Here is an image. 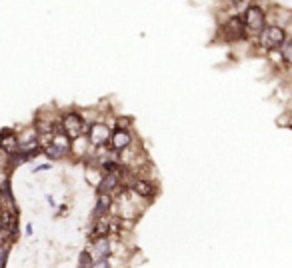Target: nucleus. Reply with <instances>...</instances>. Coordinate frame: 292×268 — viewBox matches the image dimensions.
<instances>
[{"instance_id": "2", "label": "nucleus", "mask_w": 292, "mask_h": 268, "mask_svg": "<svg viewBox=\"0 0 292 268\" xmlns=\"http://www.w3.org/2000/svg\"><path fill=\"white\" fill-rule=\"evenodd\" d=\"M260 44L268 50H274L284 44V30L278 26H268L260 32Z\"/></svg>"}, {"instance_id": "8", "label": "nucleus", "mask_w": 292, "mask_h": 268, "mask_svg": "<svg viewBox=\"0 0 292 268\" xmlns=\"http://www.w3.org/2000/svg\"><path fill=\"white\" fill-rule=\"evenodd\" d=\"M0 147L4 148L6 152H10V154L20 152V144H18V140H16V134H14L10 128L2 130V134H0Z\"/></svg>"}, {"instance_id": "19", "label": "nucleus", "mask_w": 292, "mask_h": 268, "mask_svg": "<svg viewBox=\"0 0 292 268\" xmlns=\"http://www.w3.org/2000/svg\"><path fill=\"white\" fill-rule=\"evenodd\" d=\"M0 194H2V190H0Z\"/></svg>"}, {"instance_id": "9", "label": "nucleus", "mask_w": 292, "mask_h": 268, "mask_svg": "<svg viewBox=\"0 0 292 268\" xmlns=\"http://www.w3.org/2000/svg\"><path fill=\"white\" fill-rule=\"evenodd\" d=\"M130 142H132V138L126 130H122V128L114 130V134H112V148L114 150H124L126 147H130Z\"/></svg>"}, {"instance_id": "1", "label": "nucleus", "mask_w": 292, "mask_h": 268, "mask_svg": "<svg viewBox=\"0 0 292 268\" xmlns=\"http://www.w3.org/2000/svg\"><path fill=\"white\" fill-rule=\"evenodd\" d=\"M68 150H70V138L66 136V132H64L62 128L52 130L50 138L44 142V152L48 154L50 158L58 160V158L66 156V152H68Z\"/></svg>"}, {"instance_id": "14", "label": "nucleus", "mask_w": 292, "mask_h": 268, "mask_svg": "<svg viewBox=\"0 0 292 268\" xmlns=\"http://www.w3.org/2000/svg\"><path fill=\"white\" fill-rule=\"evenodd\" d=\"M20 152L25 154L26 158H28V156H32V154H36V152H38V140H36V138L26 140L25 144H20Z\"/></svg>"}, {"instance_id": "13", "label": "nucleus", "mask_w": 292, "mask_h": 268, "mask_svg": "<svg viewBox=\"0 0 292 268\" xmlns=\"http://www.w3.org/2000/svg\"><path fill=\"white\" fill-rule=\"evenodd\" d=\"M116 184H118V174H116V170H114V172H110V174H106V176H104V180L100 182V186H98V188H100V192H108V190H112Z\"/></svg>"}, {"instance_id": "18", "label": "nucleus", "mask_w": 292, "mask_h": 268, "mask_svg": "<svg viewBox=\"0 0 292 268\" xmlns=\"http://www.w3.org/2000/svg\"><path fill=\"white\" fill-rule=\"evenodd\" d=\"M232 2H234L236 8H248V2H250V0H232Z\"/></svg>"}, {"instance_id": "16", "label": "nucleus", "mask_w": 292, "mask_h": 268, "mask_svg": "<svg viewBox=\"0 0 292 268\" xmlns=\"http://www.w3.org/2000/svg\"><path fill=\"white\" fill-rule=\"evenodd\" d=\"M282 56H284V60H286V62H292V40L282 46Z\"/></svg>"}, {"instance_id": "17", "label": "nucleus", "mask_w": 292, "mask_h": 268, "mask_svg": "<svg viewBox=\"0 0 292 268\" xmlns=\"http://www.w3.org/2000/svg\"><path fill=\"white\" fill-rule=\"evenodd\" d=\"M78 262H80V266H90L92 264V254L90 252H82Z\"/></svg>"}, {"instance_id": "7", "label": "nucleus", "mask_w": 292, "mask_h": 268, "mask_svg": "<svg viewBox=\"0 0 292 268\" xmlns=\"http://www.w3.org/2000/svg\"><path fill=\"white\" fill-rule=\"evenodd\" d=\"M88 136H90V142H92L94 147H102V144L108 142L110 130H108V126H104V124H94V126L88 130Z\"/></svg>"}, {"instance_id": "4", "label": "nucleus", "mask_w": 292, "mask_h": 268, "mask_svg": "<svg viewBox=\"0 0 292 268\" xmlns=\"http://www.w3.org/2000/svg\"><path fill=\"white\" fill-rule=\"evenodd\" d=\"M16 222H18V216H16V210H14L12 202H10V206L2 208V212H0V234L2 236H14Z\"/></svg>"}, {"instance_id": "3", "label": "nucleus", "mask_w": 292, "mask_h": 268, "mask_svg": "<svg viewBox=\"0 0 292 268\" xmlns=\"http://www.w3.org/2000/svg\"><path fill=\"white\" fill-rule=\"evenodd\" d=\"M244 26L254 32V34H260L262 28H264V12L258 8V6H248L246 12H244Z\"/></svg>"}, {"instance_id": "15", "label": "nucleus", "mask_w": 292, "mask_h": 268, "mask_svg": "<svg viewBox=\"0 0 292 268\" xmlns=\"http://www.w3.org/2000/svg\"><path fill=\"white\" fill-rule=\"evenodd\" d=\"M110 224L108 222H98L96 228H94V232H92V236H106L108 232H110V228H108Z\"/></svg>"}, {"instance_id": "11", "label": "nucleus", "mask_w": 292, "mask_h": 268, "mask_svg": "<svg viewBox=\"0 0 292 268\" xmlns=\"http://www.w3.org/2000/svg\"><path fill=\"white\" fill-rule=\"evenodd\" d=\"M132 192L138 196H144V198H150V196H154V186L146 180H134L132 182Z\"/></svg>"}, {"instance_id": "10", "label": "nucleus", "mask_w": 292, "mask_h": 268, "mask_svg": "<svg viewBox=\"0 0 292 268\" xmlns=\"http://www.w3.org/2000/svg\"><path fill=\"white\" fill-rule=\"evenodd\" d=\"M110 206H112V198H110V194L108 192H102V194L98 196L96 200V208H94V216L96 218H102L108 210H110Z\"/></svg>"}, {"instance_id": "6", "label": "nucleus", "mask_w": 292, "mask_h": 268, "mask_svg": "<svg viewBox=\"0 0 292 268\" xmlns=\"http://www.w3.org/2000/svg\"><path fill=\"white\" fill-rule=\"evenodd\" d=\"M62 130L66 132L68 138H78L82 132H84V120L78 116V114H66L64 120H62Z\"/></svg>"}, {"instance_id": "5", "label": "nucleus", "mask_w": 292, "mask_h": 268, "mask_svg": "<svg viewBox=\"0 0 292 268\" xmlns=\"http://www.w3.org/2000/svg\"><path fill=\"white\" fill-rule=\"evenodd\" d=\"M244 20L240 16H232L226 20V25L222 26V34L226 40H238L244 36Z\"/></svg>"}, {"instance_id": "12", "label": "nucleus", "mask_w": 292, "mask_h": 268, "mask_svg": "<svg viewBox=\"0 0 292 268\" xmlns=\"http://www.w3.org/2000/svg\"><path fill=\"white\" fill-rule=\"evenodd\" d=\"M94 256L100 260L110 256V242L104 236H100V240H96V244H94Z\"/></svg>"}]
</instances>
